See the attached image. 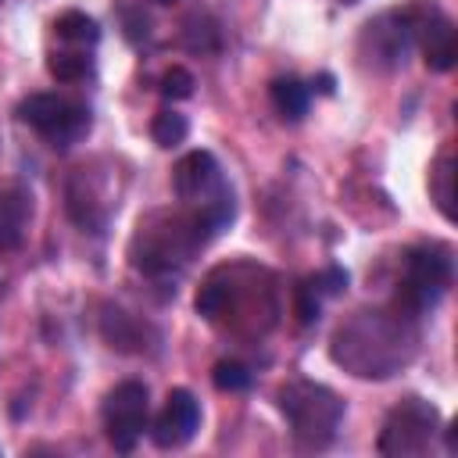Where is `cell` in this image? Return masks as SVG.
<instances>
[{
	"label": "cell",
	"mask_w": 458,
	"mask_h": 458,
	"mask_svg": "<svg viewBox=\"0 0 458 458\" xmlns=\"http://www.w3.org/2000/svg\"><path fill=\"white\" fill-rule=\"evenodd\" d=\"M401 268L404 272L397 283V315L419 318V315L433 311L440 304V297L447 293L451 276H454V258H451L447 243L429 240V243H415L404 254Z\"/></svg>",
	"instance_id": "6da1fadb"
},
{
	"label": "cell",
	"mask_w": 458,
	"mask_h": 458,
	"mask_svg": "<svg viewBox=\"0 0 458 458\" xmlns=\"http://www.w3.org/2000/svg\"><path fill=\"white\" fill-rule=\"evenodd\" d=\"M279 411L286 415L297 444L304 447H326L333 444L340 419H344V401L322 386V383H308V379H293L279 390Z\"/></svg>",
	"instance_id": "7a4b0ae2"
},
{
	"label": "cell",
	"mask_w": 458,
	"mask_h": 458,
	"mask_svg": "<svg viewBox=\"0 0 458 458\" xmlns=\"http://www.w3.org/2000/svg\"><path fill=\"white\" fill-rule=\"evenodd\" d=\"M437 429H440V411L429 401H422V397H404L383 419L376 451L386 454V458L426 454L429 444H433V437H437Z\"/></svg>",
	"instance_id": "3957f363"
},
{
	"label": "cell",
	"mask_w": 458,
	"mask_h": 458,
	"mask_svg": "<svg viewBox=\"0 0 458 458\" xmlns=\"http://www.w3.org/2000/svg\"><path fill=\"white\" fill-rule=\"evenodd\" d=\"M18 118L29 129H36L50 147H72L93 125L86 104H75V100L57 97V93H29L18 104Z\"/></svg>",
	"instance_id": "277c9868"
},
{
	"label": "cell",
	"mask_w": 458,
	"mask_h": 458,
	"mask_svg": "<svg viewBox=\"0 0 458 458\" xmlns=\"http://www.w3.org/2000/svg\"><path fill=\"white\" fill-rule=\"evenodd\" d=\"M100 419H104V433L107 444L122 454L136 451L143 429L150 426V394L140 379H125L114 390H107L104 404H100Z\"/></svg>",
	"instance_id": "5b68a950"
},
{
	"label": "cell",
	"mask_w": 458,
	"mask_h": 458,
	"mask_svg": "<svg viewBox=\"0 0 458 458\" xmlns=\"http://www.w3.org/2000/svg\"><path fill=\"white\" fill-rule=\"evenodd\" d=\"M411 43H415V4L404 11H383L379 18L365 21L361 39H358V54L369 68L390 72V68L408 61Z\"/></svg>",
	"instance_id": "8992f818"
},
{
	"label": "cell",
	"mask_w": 458,
	"mask_h": 458,
	"mask_svg": "<svg viewBox=\"0 0 458 458\" xmlns=\"http://www.w3.org/2000/svg\"><path fill=\"white\" fill-rule=\"evenodd\" d=\"M415 43L429 72H451L458 61L454 21L437 4H415Z\"/></svg>",
	"instance_id": "52a82bcc"
},
{
	"label": "cell",
	"mask_w": 458,
	"mask_h": 458,
	"mask_svg": "<svg viewBox=\"0 0 458 458\" xmlns=\"http://www.w3.org/2000/svg\"><path fill=\"white\" fill-rule=\"evenodd\" d=\"M147 429H150V440H154L161 451L186 447V444L197 437V429H200V401H197L186 386L168 390L165 408L157 411V419H154Z\"/></svg>",
	"instance_id": "ba28073f"
},
{
	"label": "cell",
	"mask_w": 458,
	"mask_h": 458,
	"mask_svg": "<svg viewBox=\"0 0 458 458\" xmlns=\"http://www.w3.org/2000/svg\"><path fill=\"white\" fill-rule=\"evenodd\" d=\"M172 186H175V197L193 208H204L208 200H215L229 190L211 150H190L186 157H179V165L172 172Z\"/></svg>",
	"instance_id": "9c48e42d"
},
{
	"label": "cell",
	"mask_w": 458,
	"mask_h": 458,
	"mask_svg": "<svg viewBox=\"0 0 458 458\" xmlns=\"http://www.w3.org/2000/svg\"><path fill=\"white\" fill-rule=\"evenodd\" d=\"M268 100H272V107L283 122H301L311 107V86L301 82L297 75H279L268 86Z\"/></svg>",
	"instance_id": "30bf717a"
},
{
	"label": "cell",
	"mask_w": 458,
	"mask_h": 458,
	"mask_svg": "<svg viewBox=\"0 0 458 458\" xmlns=\"http://www.w3.org/2000/svg\"><path fill=\"white\" fill-rule=\"evenodd\" d=\"M32 215V197L25 190H11L0 197V250H14L25 236Z\"/></svg>",
	"instance_id": "8fae6325"
},
{
	"label": "cell",
	"mask_w": 458,
	"mask_h": 458,
	"mask_svg": "<svg viewBox=\"0 0 458 458\" xmlns=\"http://www.w3.org/2000/svg\"><path fill=\"white\" fill-rule=\"evenodd\" d=\"M54 32H57L61 43L79 47V50L97 47V39H100V25H97V18H89L86 11H64V14H57Z\"/></svg>",
	"instance_id": "7c38bea8"
},
{
	"label": "cell",
	"mask_w": 458,
	"mask_h": 458,
	"mask_svg": "<svg viewBox=\"0 0 458 458\" xmlns=\"http://www.w3.org/2000/svg\"><path fill=\"white\" fill-rule=\"evenodd\" d=\"M429 193H433L440 215H444V218H454V157H451V150H444V154L433 161Z\"/></svg>",
	"instance_id": "4fadbf2b"
},
{
	"label": "cell",
	"mask_w": 458,
	"mask_h": 458,
	"mask_svg": "<svg viewBox=\"0 0 458 458\" xmlns=\"http://www.w3.org/2000/svg\"><path fill=\"white\" fill-rule=\"evenodd\" d=\"M100 329H104V340H107L111 347H118V351H140L136 344L143 340V326H140V322H132L122 308H107V315H104Z\"/></svg>",
	"instance_id": "5bb4252c"
},
{
	"label": "cell",
	"mask_w": 458,
	"mask_h": 458,
	"mask_svg": "<svg viewBox=\"0 0 458 458\" xmlns=\"http://www.w3.org/2000/svg\"><path fill=\"white\" fill-rule=\"evenodd\" d=\"M47 72H50L57 82H82V79L93 72V57H89L86 50H79V47H72V50H54V54L47 57Z\"/></svg>",
	"instance_id": "9a60e30c"
},
{
	"label": "cell",
	"mask_w": 458,
	"mask_h": 458,
	"mask_svg": "<svg viewBox=\"0 0 458 458\" xmlns=\"http://www.w3.org/2000/svg\"><path fill=\"white\" fill-rule=\"evenodd\" d=\"M150 136H154L157 147L172 150V147L186 143V136H190V118L179 114L175 107H165V111L154 114V122H150Z\"/></svg>",
	"instance_id": "2e32d148"
},
{
	"label": "cell",
	"mask_w": 458,
	"mask_h": 458,
	"mask_svg": "<svg viewBox=\"0 0 458 458\" xmlns=\"http://www.w3.org/2000/svg\"><path fill=\"white\" fill-rule=\"evenodd\" d=\"M211 383H215L222 394H243V390L254 383V372H250L243 361L225 358V361H218V365L211 369Z\"/></svg>",
	"instance_id": "e0dca14e"
},
{
	"label": "cell",
	"mask_w": 458,
	"mask_h": 458,
	"mask_svg": "<svg viewBox=\"0 0 458 458\" xmlns=\"http://www.w3.org/2000/svg\"><path fill=\"white\" fill-rule=\"evenodd\" d=\"M182 39H186V47H190V50H200V54L218 50V29H215L208 18H200V14H193V18L186 21Z\"/></svg>",
	"instance_id": "ac0fdd59"
},
{
	"label": "cell",
	"mask_w": 458,
	"mask_h": 458,
	"mask_svg": "<svg viewBox=\"0 0 458 458\" xmlns=\"http://www.w3.org/2000/svg\"><path fill=\"white\" fill-rule=\"evenodd\" d=\"M161 97L165 100H186V97H193V75L186 72V68H168L165 75H161Z\"/></svg>",
	"instance_id": "d6986e66"
},
{
	"label": "cell",
	"mask_w": 458,
	"mask_h": 458,
	"mask_svg": "<svg viewBox=\"0 0 458 458\" xmlns=\"http://www.w3.org/2000/svg\"><path fill=\"white\" fill-rule=\"evenodd\" d=\"M311 283V290L322 297V293H340L344 286H347V272L344 268H326L322 276H315V279H308Z\"/></svg>",
	"instance_id": "ffe728a7"
},
{
	"label": "cell",
	"mask_w": 458,
	"mask_h": 458,
	"mask_svg": "<svg viewBox=\"0 0 458 458\" xmlns=\"http://www.w3.org/2000/svg\"><path fill=\"white\" fill-rule=\"evenodd\" d=\"M297 318H301V326L318 318V293L311 290V283L297 286Z\"/></svg>",
	"instance_id": "44dd1931"
},
{
	"label": "cell",
	"mask_w": 458,
	"mask_h": 458,
	"mask_svg": "<svg viewBox=\"0 0 458 458\" xmlns=\"http://www.w3.org/2000/svg\"><path fill=\"white\" fill-rule=\"evenodd\" d=\"M150 4H179V0H150Z\"/></svg>",
	"instance_id": "7402d4cb"
},
{
	"label": "cell",
	"mask_w": 458,
	"mask_h": 458,
	"mask_svg": "<svg viewBox=\"0 0 458 458\" xmlns=\"http://www.w3.org/2000/svg\"><path fill=\"white\" fill-rule=\"evenodd\" d=\"M340 4H358V0H340Z\"/></svg>",
	"instance_id": "603a6c76"
}]
</instances>
